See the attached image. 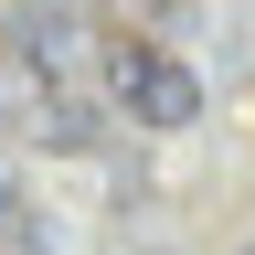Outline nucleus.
I'll return each mask as SVG.
<instances>
[{
    "label": "nucleus",
    "mask_w": 255,
    "mask_h": 255,
    "mask_svg": "<svg viewBox=\"0 0 255 255\" xmlns=\"http://www.w3.org/2000/svg\"><path fill=\"white\" fill-rule=\"evenodd\" d=\"M107 96H117L128 128H159V138H181V128L202 117V75H191L170 43H149V32H128L107 53Z\"/></svg>",
    "instance_id": "obj_1"
},
{
    "label": "nucleus",
    "mask_w": 255,
    "mask_h": 255,
    "mask_svg": "<svg viewBox=\"0 0 255 255\" xmlns=\"http://www.w3.org/2000/svg\"><path fill=\"white\" fill-rule=\"evenodd\" d=\"M0 32L32 75H64L75 64V0H0Z\"/></svg>",
    "instance_id": "obj_2"
},
{
    "label": "nucleus",
    "mask_w": 255,
    "mask_h": 255,
    "mask_svg": "<svg viewBox=\"0 0 255 255\" xmlns=\"http://www.w3.org/2000/svg\"><path fill=\"white\" fill-rule=\"evenodd\" d=\"M32 138L43 149H96L107 138V107L85 85H64V75H32Z\"/></svg>",
    "instance_id": "obj_3"
},
{
    "label": "nucleus",
    "mask_w": 255,
    "mask_h": 255,
    "mask_svg": "<svg viewBox=\"0 0 255 255\" xmlns=\"http://www.w3.org/2000/svg\"><path fill=\"white\" fill-rule=\"evenodd\" d=\"M21 234H32V213H21V181L0 170V245H21Z\"/></svg>",
    "instance_id": "obj_4"
},
{
    "label": "nucleus",
    "mask_w": 255,
    "mask_h": 255,
    "mask_svg": "<svg viewBox=\"0 0 255 255\" xmlns=\"http://www.w3.org/2000/svg\"><path fill=\"white\" fill-rule=\"evenodd\" d=\"M117 11H138V21H170V11H181V0H117Z\"/></svg>",
    "instance_id": "obj_5"
},
{
    "label": "nucleus",
    "mask_w": 255,
    "mask_h": 255,
    "mask_svg": "<svg viewBox=\"0 0 255 255\" xmlns=\"http://www.w3.org/2000/svg\"><path fill=\"white\" fill-rule=\"evenodd\" d=\"M0 128H11V96H0Z\"/></svg>",
    "instance_id": "obj_6"
}]
</instances>
